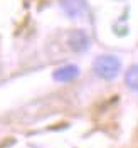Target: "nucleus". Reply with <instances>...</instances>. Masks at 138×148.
<instances>
[{
    "instance_id": "obj_1",
    "label": "nucleus",
    "mask_w": 138,
    "mask_h": 148,
    "mask_svg": "<svg viewBox=\"0 0 138 148\" xmlns=\"http://www.w3.org/2000/svg\"><path fill=\"white\" fill-rule=\"evenodd\" d=\"M120 67H121L120 59L115 57V56H110V54L100 56L93 62V71H94V74L98 77H101V79H106V81L116 77V74L120 73Z\"/></svg>"
},
{
    "instance_id": "obj_2",
    "label": "nucleus",
    "mask_w": 138,
    "mask_h": 148,
    "mask_svg": "<svg viewBox=\"0 0 138 148\" xmlns=\"http://www.w3.org/2000/svg\"><path fill=\"white\" fill-rule=\"evenodd\" d=\"M67 42H69L71 49L76 51V52H83L89 46V39H88V36L84 34L83 30H74V32H71Z\"/></svg>"
},
{
    "instance_id": "obj_4",
    "label": "nucleus",
    "mask_w": 138,
    "mask_h": 148,
    "mask_svg": "<svg viewBox=\"0 0 138 148\" xmlns=\"http://www.w3.org/2000/svg\"><path fill=\"white\" fill-rule=\"evenodd\" d=\"M61 7H62V10H64L69 17H78V15L83 14L84 3L81 0H62L61 2Z\"/></svg>"
},
{
    "instance_id": "obj_3",
    "label": "nucleus",
    "mask_w": 138,
    "mask_h": 148,
    "mask_svg": "<svg viewBox=\"0 0 138 148\" xmlns=\"http://www.w3.org/2000/svg\"><path fill=\"white\" fill-rule=\"evenodd\" d=\"M78 74H79V67L78 66L67 64V66H62V67L56 69L54 74H52V77H54L56 81H59V83H66V81L74 79Z\"/></svg>"
},
{
    "instance_id": "obj_5",
    "label": "nucleus",
    "mask_w": 138,
    "mask_h": 148,
    "mask_svg": "<svg viewBox=\"0 0 138 148\" xmlns=\"http://www.w3.org/2000/svg\"><path fill=\"white\" fill-rule=\"evenodd\" d=\"M125 83L130 89L138 91V64H133L125 74Z\"/></svg>"
}]
</instances>
